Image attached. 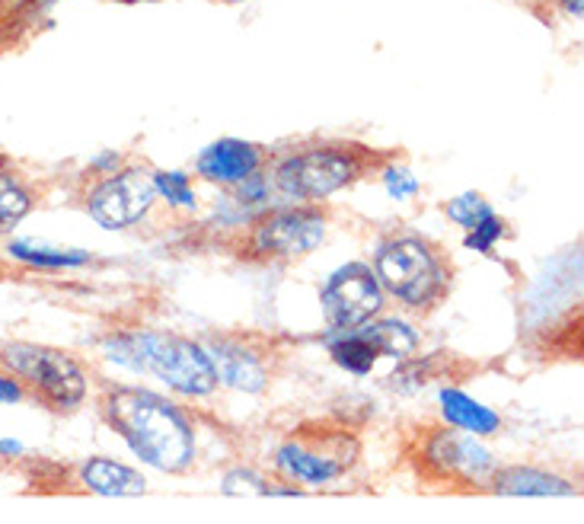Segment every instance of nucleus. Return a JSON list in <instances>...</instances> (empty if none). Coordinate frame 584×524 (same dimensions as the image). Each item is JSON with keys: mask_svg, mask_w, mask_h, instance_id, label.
Wrapping results in <instances>:
<instances>
[{"mask_svg": "<svg viewBox=\"0 0 584 524\" xmlns=\"http://www.w3.org/2000/svg\"><path fill=\"white\" fill-rule=\"evenodd\" d=\"M17 400H20V384L0 378V404H17Z\"/></svg>", "mask_w": 584, "mask_h": 524, "instance_id": "25", "label": "nucleus"}, {"mask_svg": "<svg viewBox=\"0 0 584 524\" xmlns=\"http://www.w3.org/2000/svg\"><path fill=\"white\" fill-rule=\"evenodd\" d=\"M0 454H20V441H0Z\"/></svg>", "mask_w": 584, "mask_h": 524, "instance_id": "26", "label": "nucleus"}, {"mask_svg": "<svg viewBox=\"0 0 584 524\" xmlns=\"http://www.w3.org/2000/svg\"><path fill=\"white\" fill-rule=\"evenodd\" d=\"M380 304H383L380 282L361 262L342 265L323 291V313H327L329 327H335V330H351V327L368 323L380 310Z\"/></svg>", "mask_w": 584, "mask_h": 524, "instance_id": "5", "label": "nucleus"}, {"mask_svg": "<svg viewBox=\"0 0 584 524\" xmlns=\"http://www.w3.org/2000/svg\"><path fill=\"white\" fill-rule=\"evenodd\" d=\"M259 167V151L253 144L224 138L211 144L208 151L198 157V173L214 183H243L250 179Z\"/></svg>", "mask_w": 584, "mask_h": 524, "instance_id": "10", "label": "nucleus"}, {"mask_svg": "<svg viewBox=\"0 0 584 524\" xmlns=\"http://www.w3.org/2000/svg\"><path fill=\"white\" fill-rule=\"evenodd\" d=\"M327 234L323 217L313 212H288V215L272 217L259 227L256 243L265 253H279V256H298L313 246H320V240Z\"/></svg>", "mask_w": 584, "mask_h": 524, "instance_id": "8", "label": "nucleus"}, {"mask_svg": "<svg viewBox=\"0 0 584 524\" xmlns=\"http://www.w3.org/2000/svg\"><path fill=\"white\" fill-rule=\"evenodd\" d=\"M361 333L374 342V349L380 356H409L416 349V333L409 327H402L397 320H380V323H361Z\"/></svg>", "mask_w": 584, "mask_h": 524, "instance_id": "17", "label": "nucleus"}, {"mask_svg": "<svg viewBox=\"0 0 584 524\" xmlns=\"http://www.w3.org/2000/svg\"><path fill=\"white\" fill-rule=\"evenodd\" d=\"M354 179V164L339 151H306L279 167V186L294 198H323Z\"/></svg>", "mask_w": 584, "mask_h": 524, "instance_id": "7", "label": "nucleus"}, {"mask_svg": "<svg viewBox=\"0 0 584 524\" xmlns=\"http://www.w3.org/2000/svg\"><path fill=\"white\" fill-rule=\"evenodd\" d=\"M154 186H157V192H164L166 202H173V205H179V208H192V205H195L192 190H188L186 173H157V176H154Z\"/></svg>", "mask_w": 584, "mask_h": 524, "instance_id": "21", "label": "nucleus"}, {"mask_svg": "<svg viewBox=\"0 0 584 524\" xmlns=\"http://www.w3.org/2000/svg\"><path fill=\"white\" fill-rule=\"evenodd\" d=\"M29 212V195L20 183H13L10 176L0 173V231L17 227Z\"/></svg>", "mask_w": 584, "mask_h": 524, "instance_id": "19", "label": "nucleus"}, {"mask_svg": "<svg viewBox=\"0 0 584 524\" xmlns=\"http://www.w3.org/2000/svg\"><path fill=\"white\" fill-rule=\"evenodd\" d=\"M208 358L211 365H214V375L224 384H231L236 390H246V394H259L262 390L265 371H262V365L246 349L224 342V346H214Z\"/></svg>", "mask_w": 584, "mask_h": 524, "instance_id": "12", "label": "nucleus"}, {"mask_svg": "<svg viewBox=\"0 0 584 524\" xmlns=\"http://www.w3.org/2000/svg\"><path fill=\"white\" fill-rule=\"evenodd\" d=\"M332 358L351 375H368L380 352L374 349V342L361 333V327H351V333L332 339Z\"/></svg>", "mask_w": 584, "mask_h": 524, "instance_id": "16", "label": "nucleus"}, {"mask_svg": "<svg viewBox=\"0 0 584 524\" xmlns=\"http://www.w3.org/2000/svg\"><path fill=\"white\" fill-rule=\"evenodd\" d=\"M377 279L397 294L402 304L421 308L445 288V269L421 240H393L377 253Z\"/></svg>", "mask_w": 584, "mask_h": 524, "instance_id": "3", "label": "nucleus"}, {"mask_svg": "<svg viewBox=\"0 0 584 524\" xmlns=\"http://www.w3.org/2000/svg\"><path fill=\"white\" fill-rule=\"evenodd\" d=\"M491 208L476 195V192H467V195H460V198H454V202H447V215L454 217L457 224H464V227H476L483 217L489 215Z\"/></svg>", "mask_w": 584, "mask_h": 524, "instance_id": "20", "label": "nucleus"}, {"mask_svg": "<svg viewBox=\"0 0 584 524\" xmlns=\"http://www.w3.org/2000/svg\"><path fill=\"white\" fill-rule=\"evenodd\" d=\"M441 409H445L447 423L473 431V435H489V431L498 429V416L483 404H476L467 394H460V390H445L441 394Z\"/></svg>", "mask_w": 584, "mask_h": 524, "instance_id": "15", "label": "nucleus"}, {"mask_svg": "<svg viewBox=\"0 0 584 524\" xmlns=\"http://www.w3.org/2000/svg\"><path fill=\"white\" fill-rule=\"evenodd\" d=\"M231 3H234V0H231Z\"/></svg>", "mask_w": 584, "mask_h": 524, "instance_id": "27", "label": "nucleus"}, {"mask_svg": "<svg viewBox=\"0 0 584 524\" xmlns=\"http://www.w3.org/2000/svg\"><path fill=\"white\" fill-rule=\"evenodd\" d=\"M154 195H157L154 179L147 173H140V169H128L121 176L106 179L90 195V215H94L99 227L121 231V227H132L135 221L147 215Z\"/></svg>", "mask_w": 584, "mask_h": 524, "instance_id": "6", "label": "nucleus"}, {"mask_svg": "<svg viewBox=\"0 0 584 524\" xmlns=\"http://www.w3.org/2000/svg\"><path fill=\"white\" fill-rule=\"evenodd\" d=\"M109 419L144 464L166 474H179L192 464L195 435L188 429L186 416L157 394L118 390L109 397Z\"/></svg>", "mask_w": 584, "mask_h": 524, "instance_id": "1", "label": "nucleus"}, {"mask_svg": "<svg viewBox=\"0 0 584 524\" xmlns=\"http://www.w3.org/2000/svg\"><path fill=\"white\" fill-rule=\"evenodd\" d=\"M428 454L441 470H460L467 477H486L491 470V454L469 435H438Z\"/></svg>", "mask_w": 584, "mask_h": 524, "instance_id": "11", "label": "nucleus"}, {"mask_svg": "<svg viewBox=\"0 0 584 524\" xmlns=\"http://www.w3.org/2000/svg\"><path fill=\"white\" fill-rule=\"evenodd\" d=\"M383 183H387V190H390V195H397V198H406V195H412V192L419 190L416 176H412V173H409V169H406V167H390V169H387Z\"/></svg>", "mask_w": 584, "mask_h": 524, "instance_id": "24", "label": "nucleus"}, {"mask_svg": "<svg viewBox=\"0 0 584 524\" xmlns=\"http://www.w3.org/2000/svg\"><path fill=\"white\" fill-rule=\"evenodd\" d=\"M495 493L502 496H572L575 486L543 470H508L495 479Z\"/></svg>", "mask_w": 584, "mask_h": 524, "instance_id": "14", "label": "nucleus"}, {"mask_svg": "<svg viewBox=\"0 0 584 524\" xmlns=\"http://www.w3.org/2000/svg\"><path fill=\"white\" fill-rule=\"evenodd\" d=\"M354 452H313L310 445L288 441L279 452V467L288 477L301 479L306 486H320L335 479L351 464Z\"/></svg>", "mask_w": 584, "mask_h": 524, "instance_id": "9", "label": "nucleus"}, {"mask_svg": "<svg viewBox=\"0 0 584 524\" xmlns=\"http://www.w3.org/2000/svg\"><path fill=\"white\" fill-rule=\"evenodd\" d=\"M498 237H502V221L495 217V212H489L476 227H469L467 246L469 250H479V253H489L491 243Z\"/></svg>", "mask_w": 584, "mask_h": 524, "instance_id": "23", "label": "nucleus"}, {"mask_svg": "<svg viewBox=\"0 0 584 524\" xmlns=\"http://www.w3.org/2000/svg\"><path fill=\"white\" fill-rule=\"evenodd\" d=\"M84 483L99 496H140L147 489L140 474L116 460H90L84 467Z\"/></svg>", "mask_w": 584, "mask_h": 524, "instance_id": "13", "label": "nucleus"}, {"mask_svg": "<svg viewBox=\"0 0 584 524\" xmlns=\"http://www.w3.org/2000/svg\"><path fill=\"white\" fill-rule=\"evenodd\" d=\"M272 486L262 483L253 470H234L224 479V496H269Z\"/></svg>", "mask_w": 584, "mask_h": 524, "instance_id": "22", "label": "nucleus"}, {"mask_svg": "<svg viewBox=\"0 0 584 524\" xmlns=\"http://www.w3.org/2000/svg\"><path fill=\"white\" fill-rule=\"evenodd\" d=\"M3 358L13 371H20L36 387H42L48 400H55L65 409L80 404L84 394H87V381H84L80 368L61 352L39 349V346H7Z\"/></svg>", "mask_w": 584, "mask_h": 524, "instance_id": "4", "label": "nucleus"}, {"mask_svg": "<svg viewBox=\"0 0 584 524\" xmlns=\"http://www.w3.org/2000/svg\"><path fill=\"white\" fill-rule=\"evenodd\" d=\"M106 356L138 368V371H150L169 387L192 394V397H205L214 390L217 375L205 349H198L195 342H186L179 336L164 333H125L106 342Z\"/></svg>", "mask_w": 584, "mask_h": 524, "instance_id": "2", "label": "nucleus"}, {"mask_svg": "<svg viewBox=\"0 0 584 524\" xmlns=\"http://www.w3.org/2000/svg\"><path fill=\"white\" fill-rule=\"evenodd\" d=\"M10 253L17 260L39 265V269H65V265H80L87 262V253H68V250H51L46 243H32V240H17L10 243Z\"/></svg>", "mask_w": 584, "mask_h": 524, "instance_id": "18", "label": "nucleus"}]
</instances>
